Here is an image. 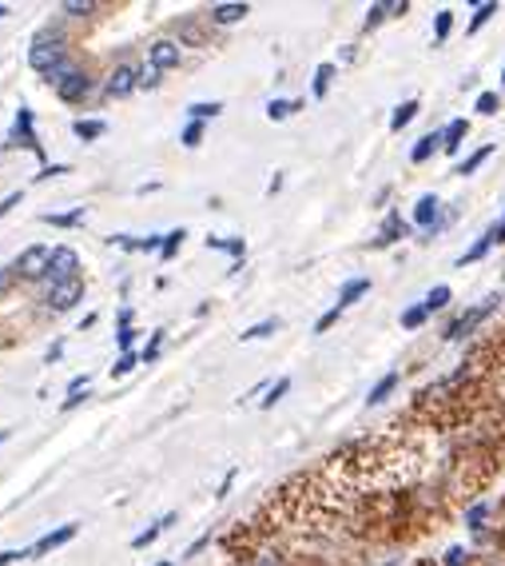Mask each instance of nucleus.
<instances>
[{
  "label": "nucleus",
  "instance_id": "nucleus-1",
  "mask_svg": "<svg viewBox=\"0 0 505 566\" xmlns=\"http://www.w3.org/2000/svg\"><path fill=\"white\" fill-rule=\"evenodd\" d=\"M29 64L32 73H41L48 85H56L68 68H73V56H68V41H64L61 29H41L29 44Z\"/></svg>",
  "mask_w": 505,
  "mask_h": 566
},
{
  "label": "nucleus",
  "instance_id": "nucleus-2",
  "mask_svg": "<svg viewBox=\"0 0 505 566\" xmlns=\"http://www.w3.org/2000/svg\"><path fill=\"white\" fill-rule=\"evenodd\" d=\"M497 307H502V295H490L485 304H474V307H465V312H458L454 319L442 327V339L446 344H462V339H470L474 331H482V324L497 312Z\"/></svg>",
  "mask_w": 505,
  "mask_h": 566
},
{
  "label": "nucleus",
  "instance_id": "nucleus-3",
  "mask_svg": "<svg viewBox=\"0 0 505 566\" xmlns=\"http://www.w3.org/2000/svg\"><path fill=\"white\" fill-rule=\"evenodd\" d=\"M48 263H52V248H44V243H32V248H24V252L17 255L9 268L17 272V280L36 283V280H48Z\"/></svg>",
  "mask_w": 505,
  "mask_h": 566
},
{
  "label": "nucleus",
  "instance_id": "nucleus-4",
  "mask_svg": "<svg viewBox=\"0 0 505 566\" xmlns=\"http://www.w3.org/2000/svg\"><path fill=\"white\" fill-rule=\"evenodd\" d=\"M414 228H422V231H430V236H438V231L446 228V224L454 220V211L446 216L442 211V199L433 196V192H426V196H418V204H414Z\"/></svg>",
  "mask_w": 505,
  "mask_h": 566
},
{
  "label": "nucleus",
  "instance_id": "nucleus-5",
  "mask_svg": "<svg viewBox=\"0 0 505 566\" xmlns=\"http://www.w3.org/2000/svg\"><path fill=\"white\" fill-rule=\"evenodd\" d=\"M52 88H56V100H61V105H84V100L92 96V76L73 64V68H68V73H64Z\"/></svg>",
  "mask_w": 505,
  "mask_h": 566
},
{
  "label": "nucleus",
  "instance_id": "nucleus-6",
  "mask_svg": "<svg viewBox=\"0 0 505 566\" xmlns=\"http://www.w3.org/2000/svg\"><path fill=\"white\" fill-rule=\"evenodd\" d=\"M135 88H140V64L132 61H120L112 73H108V80H103V96H108V100H124Z\"/></svg>",
  "mask_w": 505,
  "mask_h": 566
},
{
  "label": "nucleus",
  "instance_id": "nucleus-7",
  "mask_svg": "<svg viewBox=\"0 0 505 566\" xmlns=\"http://www.w3.org/2000/svg\"><path fill=\"white\" fill-rule=\"evenodd\" d=\"M9 148H29L32 156L44 160V148H41V137H36V120H32V108H21L17 120H12V132L4 140Z\"/></svg>",
  "mask_w": 505,
  "mask_h": 566
},
{
  "label": "nucleus",
  "instance_id": "nucleus-8",
  "mask_svg": "<svg viewBox=\"0 0 505 566\" xmlns=\"http://www.w3.org/2000/svg\"><path fill=\"white\" fill-rule=\"evenodd\" d=\"M80 300H84V275H80V280H68V283H56V287H48V292H44V312L64 315V312H73Z\"/></svg>",
  "mask_w": 505,
  "mask_h": 566
},
{
  "label": "nucleus",
  "instance_id": "nucleus-9",
  "mask_svg": "<svg viewBox=\"0 0 505 566\" xmlns=\"http://www.w3.org/2000/svg\"><path fill=\"white\" fill-rule=\"evenodd\" d=\"M68 280H80V255H76V248L61 243V248H52L48 287H56V283H68Z\"/></svg>",
  "mask_w": 505,
  "mask_h": 566
},
{
  "label": "nucleus",
  "instance_id": "nucleus-10",
  "mask_svg": "<svg viewBox=\"0 0 505 566\" xmlns=\"http://www.w3.org/2000/svg\"><path fill=\"white\" fill-rule=\"evenodd\" d=\"M179 61H184V44L172 41V36L147 44V64H152V68H160V73H172V68H179Z\"/></svg>",
  "mask_w": 505,
  "mask_h": 566
},
{
  "label": "nucleus",
  "instance_id": "nucleus-11",
  "mask_svg": "<svg viewBox=\"0 0 505 566\" xmlns=\"http://www.w3.org/2000/svg\"><path fill=\"white\" fill-rule=\"evenodd\" d=\"M76 531H80L76 523H64V526H56V531H48V535H41L29 546V558H44V555H52V551H61L64 543H73Z\"/></svg>",
  "mask_w": 505,
  "mask_h": 566
},
{
  "label": "nucleus",
  "instance_id": "nucleus-12",
  "mask_svg": "<svg viewBox=\"0 0 505 566\" xmlns=\"http://www.w3.org/2000/svg\"><path fill=\"white\" fill-rule=\"evenodd\" d=\"M248 12H251V4H243V0H228V4H211L207 21L219 24V29H228V24L248 21Z\"/></svg>",
  "mask_w": 505,
  "mask_h": 566
},
{
  "label": "nucleus",
  "instance_id": "nucleus-13",
  "mask_svg": "<svg viewBox=\"0 0 505 566\" xmlns=\"http://www.w3.org/2000/svg\"><path fill=\"white\" fill-rule=\"evenodd\" d=\"M406 236H410V224H406L398 211H391L386 224H382V231H378V240H374V248H391V243L406 240Z\"/></svg>",
  "mask_w": 505,
  "mask_h": 566
},
{
  "label": "nucleus",
  "instance_id": "nucleus-14",
  "mask_svg": "<svg viewBox=\"0 0 505 566\" xmlns=\"http://www.w3.org/2000/svg\"><path fill=\"white\" fill-rule=\"evenodd\" d=\"M494 243H497V224L490 231H485L482 240H474L462 255H458V268H470V263H477L482 255H490V248H494Z\"/></svg>",
  "mask_w": 505,
  "mask_h": 566
},
{
  "label": "nucleus",
  "instance_id": "nucleus-15",
  "mask_svg": "<svg viewBox=\"0 0 505 566\" xmlns=\"http://www.w3.org/2000/svg\"><path fill=\"white\" fill-rule=\"evenodd\" d=\"M398 383H403V375H398V371H386V375H382L378 383L371 388V395H366V407H378V403H386V399L398 391Z\"/></svg>",
  "mask_w": 505,
  "mask_h": 566
},
{
  "label": "nucleus",
  "instance_id": "nucleus-16",
  "mask_svg": "<svg viewBox=\"0 0 505 566\" xmlns=\"http://www.w3.org/2000/svg\"><path fill=\"white\" fill-rule=\"evenodd\" d=\"M176 519H179V514H176V511H167V514H164V519H155V523H152V526H147V531H140V535H135V538H132V546H135V551H144V546H152V543H155V538L164 535L167 526H176Z\"/></svg>",
  "mask_w": 505,
  "mask_h": 566
},
{
  "label": "nucleus",
  "instance_id": "nucleus-17",
  "mask_svg": "<svg viewBox=\"0 0 505 566\" xmlns=\"http://www.w3.org/2000/svg\"><path fill=\"white\" fill-rule=\"evenodd\" d=\"M406 9H410L406 0H394V4H371V12H366V24H362V29L374 32L382 21H386V17H403Z\"/></svg>",
  "mask_w": 505,
  "mask_h": 566
},
{
  "label": "nucleus",
  "instance_id": "nucleus-18",
  "mask_svg": "<svg viewBox=\"0 0 505 566\" xmlns=\"http://www.w3.org/2000/svg\"><path fill=\"white\" fill-rule=\"evenodd\" d=\"M490 519H494V503H474L465 511V526L477 531V535H490V526H494Z\"/></svg>",
  "mask_w": 505,
  "mask_h": 566
},
{
  "label": "nucleus",
  "instance_id": "nucleus-19",
  "mask_svg": "<svg viewBox=\"0 0 505 566\" xmlns=\"http://www.w3.org/2000/svg\"><path fill=\"white\" fill-rule=\"evenodd\" d=\"M465 132H470V120H462V116H458V120H450V124L442 128V152H450V156H454L458 148H462Z\"/></svg>",
  "mask_w": 505,
  "mask_h": 566
},
{
  "label": "nucleus",
  "instance_id": "nucleus-20",
  "mask_svg": "<svg viewBox=\"0 0 505 566\" xmlns=\"http://www.w3.org/2000/svg\"><path fill=\"white\" fill-rule=\"evenodd\" d=\"M366 292H371V280H366V275H359V280H347V283H342L339 304H334V307H342V312H347V307L359 304V300H362Z\"/></svg>",
  "mask_w": 505,
  "mask_h": 566
},
{
  "label": "nucleus",
  "instance_id": "nucleus-21",
  "mask_svg": "<svg viewBox=\"0 0 505 566\" xmlns=\"http://www.w3.org/2000/svg\"><path fill=\"white\" fill-rule=\"evenodd\" d=\"M433 152H442V132H426V137L410 148V164H426Z\"/></svg>",
  "mask_w": 505,
  "mask_h": 566
},
{
  "label": "nucleus",
  "instance_id": "nucleus-22",
  "mask_svg": "<svg viewBox=\"0 0 505 566\" xmlns=\"http://www.w3.org/2000/svg\"><path fill=\"white\" fill-rule=\"evenodd\" d=\"M334 76H339V68H334V64H319V68H315V80H310V96H315V100H322V96L330 92V85H334Z\"/></svg>",
  "mask_w": 505,
  "mask_h": 566
},
{
  "label": "nucleus",
  "instance_id": "nucleus-23",
  "mask_svg": "<svg viewBox=\"0 0 505 566\" xmlns=\"http://www.w3.org/2000/svg\"><path fill=\"white\" fill-rule=\"evenodd\" d=\"M103 132H108V124H103V120H84V116H80V120L73 124V137H76V140H84V144H92V140H100Z\"/></svg>",
  "mask_w": 505,
  "mask_h": 566
},
{
  "label": "nucleus",
  "instance_id": "nucleus-24",
  "mask_svg": "<svg viewBox=\"0 0 505 566\" xmlns=\"http://www.w3.org/2000/svg\"><path fill=\"white\" fill-rule=\"evenodd\" d=\"M41 220L52 224V228H80V224H84V208H73V211H44Z\"/></svg>",
  "mask_w": 505,
  "mask_h": 566
},
{
  "label": "nucleus",
  "instance_id": "nucleus-25",
  "mask_svg": "<svg viewBox=\"0 0 505 566\" xmlns=\"http://www.w3.org/2000/svg\"><path fill=\"white\" fill-rule=\"evenodd\" d=\"M418 112H422V105H418V100H403V105L394 108V116H391V132H403V128L410 124Z\"/></svg>",
  "mask_w": 505,
  "mask_h": 566
},
{
  "label": "nucleus",
  "instance_id": "nucleus-26",
  "mask_svg": "<svg viewBox=\"0 0 505 566\" xmlns=\"http://www.w3.org/2000/svg\"><path fill=\"white\" fill-rule=\"evenodd\" d=\"M490 156H494V144H482V148H477V152H470V156H465L454 172H458V176H470V172L482 168V164H485V160H490Z\"/></svg>",
  "mask_w": 505,
  "mask_h": 566
},
{
  "label": "nucleus",
  "instance_id": "nucleus-27",
  "mask_svg": "<svg viewBox=\"0 0 505 566\" xmlns=\"http://www.w3.org/2000/svg\"><path fill=\"white\" fill-rule=\"evenodd\" d=\"M450 300H454V292H450V287H446V283H438V287H430V292H426V312H442V307H450Z\"/></svg>",
  "mask_w": 505,
  "mask_h": 566
},
{
  "label": "nucleus",
  "instance_id": "nucleus-28",
  "mask_svg": "<svg viewBox=\"0 0 505 566\" xmlns=\"http://www.w3.org/2000/svg\"><path fill=\"white\" fill-rule=\"evenodd\" d=\"M96 9H100L96 0H64V4H61V12H64V17H73V21H84V17H92Z\"/></svg>",
  "mask_w": 505,
  "mask_h": 566
},
{
  "label": "nucleus",
  "instance_id": "nucleus-29",
  "mask_svg": "<svg viewBox=\"0 0 505 566\" xmlns=\"http://www.w3.org/2000/svg\"><path fill=\"white\" fill-rule=\"evenodd\" d=\"M450 32H454V12L442 9L438 17H433V44H446L450 41Z\"/></svg>",
  "mask_w": 505,
  "mask_h": 566
},
{
  "label": "nucleus",
  "instance_id": "nucleus-30",
  "mask_svg": "<svg viewBox=\"0 0 505 566\" xmlns=\"http://www.w3.org/2000/svg\"><path fill=\"white\" fill-rule=\"evenodd\" d=\"M494 12H497V4H494V0H485V4H477V9H474V17H470V36H477V32H482L485 24L494 21Z\"/></svg>",
  "mask_w": 505,
  "mask_h": 566
},
{
  "label": "nucleus",
  "instance_id": "nucleus-31",
  "mask_svg": "<svg viewBox=\"0 0 505 566\" xmlns=\"http://www.w3.org/2000/svg\"><path fill=\"white\" fill-rule=\"evenodd\" d=\"M219 112H223V105H216V100H199V105L187 108V116H191V120H199V124H207V120H216Z\"/></svg>",
  "mask_w": 505,
  "mask_h": 566
},
{
  "label": "nucleus",
  "instance_id": "nucleus-32",
  "mask_svg": "<svg viewBox=\"0 0 505 566\" xmlns=\"http://www.w3.org/2000/svg\"><path fill=\"white\" fill-rule=\"evenodd\" d=\"M287 391H290V379H287V375H283V379H275V383H271V388H267V395L259 399V407H263V411H271V407H275V403H278V399L287 395Z\"/></svg>",
  "mask_w": 505,
  "mask_h": 566
},
{
  "label": "nucleus",
  "instance_id": "nucleus-33",
  "mask_svg": "<svg viewBox=\"0 0 505 566\" xmlns=\"http://www.w3.org/2000/svg\"><path fill=\"white\" fill-rule=\"evenodd\" d=\"M184 240H187V231L184 228H172V231H164V260H176L179 255V248H184Z\"/></svg>",
  "mask_w": 505,
  "mask_h": 566
},
{
  "label": "nucleus",
  "instance_id": "nucleus-34",
  "mask_svg": "<svg viewBox=\"0 0 505 566\" xmlns=\"http://www.w3.org/2000/svg\"><path fill=\"white\" fill-rule=\"evenodd\" d=\"M299 108H303V100H283V96H278V100L267 105V116L271 120H287V116H295Z\"/></svg>",
  "mask_w": 505,
  "mask_h": 566
},
{
  "label": "nucleus",
  "instance_id": "nucleus-35",
  "mask_svg": "<svg viewBox=\"0 0 505 566\" xmlns=\"http://www.w3.org/2000/svg\"><path fill=\"white\" fill-rule=\"evenodd\" d=\"M430 319V312H426V304H414V307H406L403 312V331H418V327Z\"/></svg>",
  "mask_w": 505,
  "mask_h": 566
},
{
  "label": "nucleus",
  "instance_id": "nucleus-36",
  "mask_svg": "<svg viewBox=\"0 0 505 566\" xmlns=\"http://www.w3.org/2000/svg\"><path fill=\"white\" fill-rule=\"evenodd\" d=\"M135 368H140V356H135V351H124V356H120L112 363V371H108V375H112V379H124V375H132Z\"/></svg>",
  "mask_w": 505,
  "mask_h": 566
},
{
  "label": "nucleus",
  "instance_id": "nucleus-37",
  "mask_svg": "<svg viewBox=\"0 0 505 566\" xmlns=\"http://www.w3.org/2000/svg\"><path fill=\"white\" fill-rule=\"evenodd\" d=\"M278 331V319H263V324H255V327H248V331H243V344H251V339H267V336H275Z\"/></svg>",
  "mask_w": 505,
  "mask_h": 566
},
{
  "label": "nucleus",
  "instance_id": "nucleus-38",
  "mask_svg": "<svg viewBox=\"0 0 505 566\" xmlns=\"http://www.w3.org/2000/svg\"><path fill=\"white\" fill-rule=\"evenodd\" d=\"M204 132H207V124H199V120H187V128L179 132V140H184V148H199V144H204Z\"/></svg>",
  "mask_w": 505,
  "mask_h": 566
},
{
  "label": "nucleus",
  "instance_id": "nucleus-39",
  "mask_svg": "<svg viewBox=\"0 0 505 566\" xmlns=\"http://www.w3.org/2000/svg\"><path fill=\"white\" fill-rule=\"evenodd\" d=\"M160 347H164V327H160V331H152L147 347L140 351V363H155V359H160Z\"/></svg>",
  "mask_w": 505,
  "mask_h": 566
},
{
  "label": "nucleus",
  "instance_id": "nucleus-40",
  "mask_svg": "<svg viewBox=\"0 0 505 566\" xmlns=\"http://www.w3.org/2000/svg\"><path fill=\"white\" fill-rule=\"evenodd\" d=\"M477 112H482V116H497V108H502V96H497V92H482V96H477Z\"/></svg>",
  "mask_w": 505,
  "mask_h": 566
},
{
  "label": "nucleus",
  "instance_id": "nucleus-41",
  "mask_svg": "<svg viewBox=\"0 0 505 566\" xmlns=\"http://www.w3.org/2000/svg\"><path fill=\"white\" fill-rule=\"evenodd\" d=\"M442 566H470V551L465 546H450L442 555Z\"/></svg>",
  "mask_w": 505,
  "mask_h": 566
},
{
  "label": "nucleus",
  "instance_id": "nucleus-42",
  "mask_svg": "<svg viewBox=\"0 0 505 566\" xmlns=\"http://www.w3.org/2000/svg\"><path fill=\"white\" fill-rule=\"evenodd\" d=\"M160 68H152V64H140V88H160Z\"/></svg>",
  "mask_w": 505,
  "mask_h": 566
},
{
  "label": "nucleus",
  "instance_id": "nucleus-43",
  "mask_svg": "<svg viewBox=\"0 0 505 566\" xmlns=\"http://www.w3.org/2000/svg\"><path fill=\"white\" fill-rule=\"evenodd\" d=\"M342 319V307H330L327 315H319V324H315V336H322V331H330V327Z\"/></svg>",
  "mask_w": 505,
  "mask_h": 566
},
{
  "label": "nucleus",
  "instance_id": "nucleus-44",
  "mask_svg": "<svg viewBox=\"0 0 505 566\" xmlns=\"http://www.w3.org/2000/svg\"><path fill=\"white\" fill-rule=\"evenodd\" d=\"M24 204V192H9V196L0 199V220H4V216H9V211H17Z\"/></svg>",
  "mask_w": 505,
  "mask_h": 566
},
{
  "label": "nucleus",
  "instance_id": "nucleus-45",
  "mask_svg": "<svg viewBox=\"0 0 505 566\" xmlns=\"http://www.w3.org/2000/svg\"><path fill=\"white\" fill-rule=\"evenodd\" d=\"M135 252H164V236H140Z\"/></svg>",
  "mask_w": 505,
  "mask_h": 566
},
{
  "label": "nucleus",
  "instance_id": "nucleus-46",
  "mask_svg": "<svg viewBox=\"0 0 505 566\" xmlns=\"http://www.w3.org/2000/svg\"><path fill=\"white\" fill-rule=\"evenodd\" d=\"M132 344H135V327H120V331H116V347H120V356H124V351H132Z\"/></svg>",
  "mask_w": 505,
  "mask_h": 566
},
{
  "label": "nucleus",
  "instance_id": "nucleus-47",
  "mask_svg": "<svg viewBox=\"0 0 505 566\" xmlns=\"http://www.w3.org/2000/svg\"><path fill=\"white\" fill-rule=\"evenodd\" d=\"M108 243H112V248H124V252H135V236H124V231H120V236H108Z\"/></svg>",
  "mask_w": 505,
  "mask_h": 566
},
{
  "label": "nucleus",
  "instance_id": "nucleus-48",
  "mask_svg": "<svg viewBox=\"0 0 505 566\" xmlns=\"http://www.w3.org/2000/svg\"><path fill=\"white\" fill-rule=\"evenodd\" d=\"M64 172H73L68 164H44V172H36V179H52V176H64Z\"/></svg>",
  "mask_w": 505,
  "mask_h": 566
},
{
  "label": "nucleus",
  "instance_id": "nucleus-49",
  "mask_svg": "<svg viewBox=\"0 0 505 566\" xmlns=\"http://www.w3.org/2000/svg\"><path fill=\"white\" fill-rule=\"evenodd\" d=\"M21 558H29V551H0V566H12L21 563Z\"/></svg>",
  "mask_w": 505,
  "mask_h": 566
},
{
  "label": "nucleus",
  "instance_id": "nucleus-50",
  "mask_svg": "<svg viewBox=\"0 0 505 566\" xmlns=\"http://www.w3.org/2000/svg\"><path fill=\"white\" fill-rule=\"evenodd\" d=\"M12 280H17V272H12V268H0V295L9 292V287H12Z\"/></svg>",
  "mask_w": 505,
  "mask_h": 566
},
{
  "label": "nucleus",
  "instance_id": "nucleus-51",
  "mask_svg": "<svg viewBox=\"0 0 505 566\" xmlns=\"http://www.w3.org/2000/svg\"><path fill=\"white\" fill-rule=\"evenodd\" d=\"M61 356H64V339H56V344L48 347V356H44V363H56Z\"/></svg>",
  "mask_w": 505,
  "mask_h": 566
},
{
  "label": "nucleus",
  "instance_id": "nucleus-52",
  "mask_svg": "<svg viewBox=\"0 0 505 566\" xmlns=\"http://www.w3.org/2000/svg\"><path fill=\"white\" fill-rule=\"evenodd\" d=\"M204 546H211V535H204V538H196V543L187 546V558H196L199 551H204Z\"/></svg>",
  "mask_w": 505,
  "mask_h": 566
},
{
  "label": "nucleus",
  "instance_id": "nucleus-53",
  "mask_svg": "<svg viewBox=\"0 0 505 566\" xmlns=\"http://www.w3.org/2000/svg\"><path fill=\"white\" fill-rule=\"evenodd\" d=\"M231 482H235V471H228V479L219 482V491H216V499H228V491H231Z\"/></svg>",
  "mask_w": 505,
  "mask_h": 566
},
{
  "label": "nucleus",
  "instance_id": "nucleus-54",
  "mask_svg": "<svg viewBox=\"0 0 505 566\" xmlns=\"http://www.w3.org/2000/svg\"><path fill=\"white\" fill-rule=\"evenodd\" d=\"M120 327H132V307H120Z\"/></svg>",
  "mask_w": 505,
  "mask_h": 566
},
{
  "label": "nucleus",
  "instance_id": "nucleus-55",
  "mask_svg": "<svg viewBox=\"0 0 505 566\" xmlns=\"http://www.w3.org/2000/svg\"><path fill=\"white\" fill-rule=\"evenodd\" d=\"M497 243H505V220L497 224Z\"/></svg>",
  "mask_w": 505,
  "mask_h": 566
},
{
  "label": "nucleus",
  "instance_id": "nucleus-56",
  "mask_svg": "<svg viewBox=\"0 0 505 566\" xmlns=\"http://www.w3.org/2000/svg\"><path fill=\"white\" fill-rule=\"evenodd\" d=\"M9 12H12L9 4H0V21H4V17H9Z\"/></svg>",
  "mask_w": 505,
  "mask_h": 566
},
{
  "label": "nucleus",
  "instance_id": "nucleus-57",
  "mask_svg": "<svg viewBox=\"0 0 505 566\" xmlns=\"http://www.w3.org/2000/svg\"><path fill=\"white\" fill-rule=\"evenodd\" d=\"M4 439H9V431H0V443H4Z\"/></svg>",
  "mask_w": 505,
  "mask_h": 566
},
{
  "label": "nucleus",
  "instance_id": "nucleus-58",
  "mask_svg": "<svg viewBox=\"0 0 505 566\" xmlns=\"http://www.w3.org/2000/svg\"><path fill=\"white\" fill-rule=\"evenodd\" d=\"M160 566H176V563H160Z\"/></svg>",
  "mask_w": 505,
  "mask_h": 566
},
{
  "label": "nucleus",
  "instance_id": "nucleus-59",
  "mask_svg": "<svg viewBox=\"0 0 505 566\" xmlns=\"http://www.w3.org/2000/svg\"><path fill=\"white\" fill-rule=\"evenodd\" d=\"M502 85H505V68H502Z\"/></svg>",
  "mask_w": 505,
  "mask_h": 566
}]
</instances>
